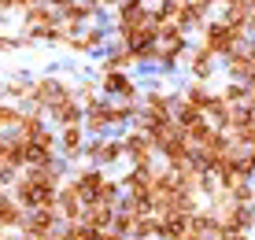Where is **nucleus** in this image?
<instances>
[{
	"mask_svg": "<svg viewBox=\"0 0 255 240\" xmlns=\"http://www.w3.org/2000/svg\"><path fill=\"white\" fill-rule=\"evenodd\" d=\"M244 33L248 30H237L230 22H207L204 26V48L211 56H230L233 48H241L244 44Z\"/></svg>",
	"mask_w": 255,
	"mask_h": 240,
	"instance_id": "1",
	"label": "nucleus"
},
{
	"mask_svg": "<svg viewBox=\"0 0 255 240\" xmlns=\"http://www.w3.org/2000/svg\"><path fill=\"white\" fill-rule=\"evenodd\" d=\"M74 89H70L63 78H52V74H45V78H37V82H30V108H41V111H48L52 104H59L63 96H70Z\"/></svg>",
	"mask_w": 255,
	"mask_h": 240,
	"instance_id": "2",
	"label": "nucleus"
},
{
	"mask_svg": "<svg viewBox=\"0 0 255 240\" xmlns=\"http://www.w3.org/2000/svg\"><path fill=\"white\" fill-rule=\"evenodd\" d=\"M85 159H89V166H111V163H119L122 155H126V148H122V137H93V140H85Z\"/></svg>",
	"mask_w": 255,
	"mask_h": 240,
	"instance_id": "3",
	"label": "nucleus"
},
{
	"mask_svg": "<svg viewBox=\"0 0 255 240\" xmlns=\"http://www.w3.org/2000/svg\"><path fill=\"white\" fill-rule=\"evenodd\" d=\"M59 226H63V222H59L56 211L37 207V211H30V215H26V222H22V237H33V240H52Z\"/></svg>",
	"mask_w": 255,
	"mask_h": 240,
	"instance_id": "4",
	"label": "nucleus"
},
{
	"mask_svg": "<svg viewBox=\"0 0 255 240\" xmlns=\"http://www.w3.org/2000/svg\"><path fill=\"white\" fill-rule=\"evenodd\" d=\"M56 215H59V222H82V215H85V200L70 181H63L56 192Z\"/></svg>",
	"mask_w": 255,
	"mask_h": 240,
	"instance_id": "5",
	"label": "nucleus"
},
{
	"mask_svg": "<svg viewBox=\"0 0 255 240\" xmlns=\"http://www.w3.org/2000/svg\"><path fill=\"white\" fill-rule=\"evenodd\" d=\"M45 115L56 122V129H63V126H82L85 108H82V100H78V93H70V96H63L59 104H52Z\"/></svg>",
	"mask_w": 255,
	"mask_h": 240,
	"instance_id": "6",
	"label": "nucleus"
},
{
	"mask_svg": "<svg viewBox=\"0 0 255 240\" xmlns=\"http://www.w3.org/2000/svg\"><path fill=\"white\" fill-rule=\"evenodd\" d=\"M122 148H126V159L133 166H152V155H155V144L148 140V133H140L137 126L122 137Z\"/></svg>",
	"mask_w": 255,
	"mask_h": 240,
	"instance_id": "7",
	"label": "nucleus"
},
{
	"mask_svg": "<svg viewBox=\"0 0 255 240\" xmlns=\"http://www.w3.org/2000/svg\"><path fill=\"white\" fill-rule=\"evenodd\" d=\"M100 93L115 96V100H129V104H137V85H133V78H129L126 70H104V78H100Z\"/></svg>",
	"mask_w": 255,
	"mask_h": 240,
	"instance_id": "8",
	"label": "nucleus"
},
{
	"mask_svg": "<svg viewBox=\"0 0 255 240\" xmlns=\"http://www.w3.org/2000/svg\"><path fill=\"white\" fill-rule=\"evenodd\" d=\"M104 181H108V174H104L100 166H82V170L70 177V185L82 192V200H85V203H96V200H100Z\"/></svg>",
	"mask_w": 255,
	"mask_h": 240,
	"instance_id": "9",
	"label": "nucleus"
},
{
	"mask_svg": "<svg viewBox=\"0 0 255 240\" xmlns=\"http://www.w3.org/2000/svg\"><path fill=\"white\" fill-rule=\"evenodd\" d=\"M152 166H133V170H129L126 177H122V189H126V196L129 200H144L148 203V196H152ZM148 207H152V203H148Z\"/></svg>",
	"mask_w": 255,
	"mask_h": 240,
	"instance_id": "10",
	"label": "nucleus"
},
{
	"mask_svg": "<svg viewBox=\"0 0 255 240\" xmlns=\"http://www.w3.org/2000/svg\"><path fill=\"white\" fill-rule=\"evenodd\" d=\"M30 211H22V203L11 196V192L0 189V229H22V222Z\"/></svg>",
	"mask_w": 255,
	"mask_h": 240,
	"instance_id": "11",
	"label": "nucleus"
},
{
	"mask_svg": "<svg viewBox=\"0 0 255 240\" xmlns=\"http://www.w3.org/2000/svg\"><path fill=\"white\" fill-rule=\"evenodd\" d=\"M59 133V148H63V152H59V159H78L85 152V126H63V129H56Z\"/></svg>",
	"mask_w": 255,
	"mask_h": 240,
	"instance_id": "12",
	"label": "nucleus"
},
{
	"mask_svg": "<svg viewBox=\"0 0 255 240\" xmlns=\"http://www.w3.org/2000/svg\"><path fill=\"white\" fill-rule=\"evenodd\" d=\"M226 67H230L233 78L248 82V74H252V67H255V44H241V48H233L230 56H226Z\"/></svg>",
	"mask_w": 255,
	"mask_h": 240,
	"instance_id": "13",
	"label": "nucleus"
},
{
	"mask_svg": "<svg viewBox=\"0 0 255 240\" xmlns=\"http://www.w3.org/2000/svg\"><path fill=\"white\" fill-rule=\"evenodd\" d=\"M85 133H93V137H104V133L111 129V115H108V100L93 104V108H85V119H82Z\"/></svg>",
	"mask_w": 255,
	"mask_h": 240,
	"instance_id": "14",
	"label": "nucleus"
},
{
	"mask_svg": "<svg viewBox=\"0 0 255 240\" xmlns=\"http://www.w3.org/2000/svg\"><path fill=\"white\" fill-rule=\"evenodd\" d=\"M174 100H178V96H170V93H163V89H155V93L144 96V108H140V115H148V119H170Z\"/></svg>",
	"mask_w": 255,
	"mask_h": 240,
	"instance_id": "15",
	"label": "nucleus"
},
{
	"mask_svg": "<svg viewBox=\"0 0 255 240\" xmlns=\"http://www.w3.org/2000/svg\"><path fill=\"white\" fill-rule=\"evenodd\" d=\"M82 222L96 233H104V229H111V222H115V207L111 203H85V215Z\"/></svg>",
	"mask_w": 255,
	"mask_h": 240,
	"instance_id": "16",
	"label": "nucleus"
},
{
	"mask_svg": "<svg viewBox=\"0 0 255 240\" xmlns=\"http://www.w3.org/2000/svg\"><path fill=\"white\" fill-rule=\"evenodd\" d=\"M37 26H59V11H56L52 4H45V0H41V4H33L30 11H26L22 33H26V30H37Z\"/></svg>",
	"mask_w": 255,
	"mask_h": 240,
	"instance_id": "17",
	"label": "nucleus"
},
{
	"mask_svg": "<svg viewBox=\"0 0 255 240\" xmlns=\"http://www.w3.org/2000/svg\"><path fill=\"white\" fill-rule=\"evenodd\" d=\"M170 119L181 126V133H185V129H192V126H196V122H204L207 115L200 111V108H192L189 100H174V111H170Z\"/></svg>",
	"mask_w": 255,
	"mask_h": 240,
	"instance_id": "18",
	"label": "nucleus"
},
{
	"mask_svg": "<svg viewBox=\"0 0 255 240\" xmlns=\"http://www.w3.org/2000/svg\"><path fill=\"white\" fill-rule=\"evenodd\" d=\"M189 70H192V78H196V82H207V78L215 74V56H211L204 44L189 56Z\"/></svg>",
	"mask_w": 255,
	"mask_h": 240,
	"instance_id": "19",
	"label": "nucleus"
},
{
	"mask_svg": "<svg viewBox=\"0 0 255 240\" xmlns=\"http://www.w3.org/2000/svg\"><path fill=\"white\" fill-rule=\"evenodd\" d=\"M67 48L70 52H96V48H104V33L100 30H82L78 37L67 41Z\"/></svg>",
	"mask_w": 255,
	"mask_h": 240,
	"instance_id": "20",
	"label": "nucleus"
},
{
	"mask_svg": "<svg viewBox=\"0 0 255 240\" xmlns=\"http://www.w3.org/2000/svg\"><path fill=\"white\" fill-rule=\"evenodd\" d=\"M218 93H211V89L204 85V82H192L189 89H185V96H181V100H189L192 108H200V111H207L211 108V100H215Z\"/></svg>",
	"mask_w": 255,
	"mask_h": 240,
	"instance_id": "21",
	"label": "nucleus"
},
{
	"mask_svg": "<svg viewBox=\"0 0 255 240\" xmlns=\"http://www.w3.org/2000/svg\"><path fill=\"white\" fill-rule=\"evenodd\" d=\"M137 63V56L126 48V44H119L115 52H108V59H104V70H129Z\"/></svg>",
	"mask_w": 255,
	"mask_h": 240,
	"instance_id": "22",
	"label": "nucleus"
},
{
	"mask_svg": "<svg viewBox=\"0 0 255 240\" xmlns=\"http://www.w3.org/2000/svg\"><path fill=\"white\" fill-rule=\"evenodd\" d=\"M19 115H22V108H19V104H7V100H0V133H11L15 126H19Z\"/></svg>",
	"mask_w": 255,
	"mask_h": 240,
	"instance_id": "23",
	"label": "nucleus"
},
{
	"mask_svg": "<svg viewBox=\"0 0 255 240\" xmlns=\"http://www.w3.org/2000/svg\"><path fill=\"white\" fill-rule=\"evenodd\" d=\"M4 100L7 104H30V82H7L4 85Z\"/></svg>",
	"mask_w": 255,
	"mask_h": 240,
	"instance_id": "24",
	"label": "nucleus"
},
{
	"mask_svg": "<svg viewBox=\"0 0 255 240\" xmlns=\"http://www.w3.org/2000/svg\"><path fill=\"white\" fill-rule=\"evenodd\" d=\"M22 44H26V37H0V52H15Z\"/></svg>",
	"mask_w": 255,
	"mask_h": 240,
	"instance_id": "25",
	"label": "nucleus"
},
{
	"mask_svg": "<svg viewBox=\"0 0 255 240\" xmlns=\"http://www.w3.org/2000/svg\"><path fill=\"white\" fill-rule=\"evenodd\" d=\"M33 4H41V0H11V7H19V11H30Z\"/></svg>",
	"mask_w": 255,
	"mask_h": 240,
	"instance_id": "26",
	"label": "nucleus"
},
{
	"mask_svg": "<svg viewBox=\"0 0 255 240\" xmlns=\"http://www.w3.org/2000/svg\"><path fill=\"white\" fill-rule=\"evenodd\" d=\"M100 240H126V237H122V233H115V229H104V233H100Z\"/></svg>",
	"mask_w": 255,
	"mask_h": 240,
	"instance_id": "27",
	"label": "nucleus"
},
{
	"mask_svg": "<svg viewBox=\"0 0 255 240\" xmlns=\"http://www.w3.org/2000/svg\"><path fill=\"white\" fill-rule=\"evenodd\" d=\"M45 4H52V7H56V11H63V7L70 4V0H45Z\"/></svg>",
	"mask_w": 255,
	"mask_h": 240,
	"instance_id": "28",
	"label": "nucleus"
},
{
	"mask_svg": "<svg viewBox=\"0 0 255 240\" xmlns=\"http://www.w3.org/2000/svg\"><path fill=\"white\" fill-rule=\"evenodd\" d=\"M93 7H108V4H119V0H89Z\"/></svg>",
	"mask_w": 255,
	"mask_h": 240,
	"instance_id": "29",
	"label": "nucleus"
},
{
	"mask_svg": "<svg viewBox=\"0 0 255 240\" xmlns=\"http://www.w3.org/2000/svg\"><path fill=\"white\" fill-rule=\"evenodd\" d=\"M226 240H248V233H226Z\"/></svg>",
	"mask_w": 255,
	"mask_h": 240,
	"instance_id": "30",
	"label": "nucleus"
},
{
	"mask_svg": "<svg viewBox=\"0 0 255 240\" xmlns=\"http://www.w3.org/2000/svg\"><path fill=\"white\" fill-rule=\"evenodd\" d=\"M248 30L255 33V0H252V19H248Z\"/></svg>",
	"mask_w": 255,
	"mask_h": 240,
	"instance_id": "31",
	"label": "nucleus"
},
{
	"mask_svg": "<svg viewBox=\"0 0 255 240\" xmlns=\"http://www.w3.org/2000/svg\"><path fill=\"white\" fill-rule=\"evenodd\" d=\"M200 4H204V7H211V4H226V0H200Z\"/></svg>",
	"mask_w": 255,
	"mask_h": 240,
	"instance_id": "32",
	"label": "nucleus"
},
{
	"mask_svg": "<svg viewBox=\"0 0 255 240\" xmlns=\"http://www.w3.org/2000/svg\"><path fill=\"white\" fill-rule=\"evenodd\" d=\"M126 240H133V237H126Z\"/></svg>",
	"mask_w": 255,
	"mask_h": 240,
	"instance_id": "33",
	"label": "nucleus"
}]
</instances>
